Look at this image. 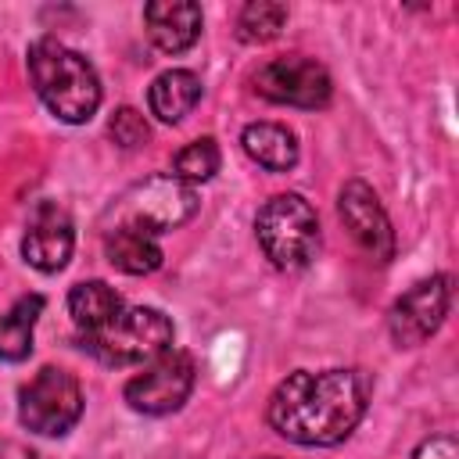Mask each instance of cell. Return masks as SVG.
I'll return each mask as SVG.
<instances>
[{"label":"cell","mask_w":459,"mask_h":459,"mask_svg":"<svg viewBox=\"0 0 459 459\" xmlns=\"http://www.w3.org/2000/svg\"><path fill=\"white\" fill-rule=\"evenodd\" d=\"M201 7L190 0H154L143 7V25L147 39L161 54H183L197 43L201 36Z\"/></svg>","instance_id":"12"},{"label":"cell","mask_w":459,"mask_h":459,"mask_svg":"<svg viewBox=\"0 0 459 459\" xmlns=\"http://www.w3.org/2000/svg\"><path fill=\"white\" fill-rule=\"evenodd\" d=\"M255 90L258 97L273 100V104H290V108H323L330 104L333 82L330 72L312 61V57H273L255 72Z\"/></svg>","instance_id":"7"},{"label":"cell","mask_w":459,"mask_h":459,"mask_svg":"<svg viewBox=\"0 0 459 459\" xmlns=\"http://www.w3.org/2000/svg\"><path fill=\"white\" fill-rule=\"evenodd\" d=\"M219 161H222L219 143H215L212 136H201V140L186 143V147L172 158V176L183 179V183H204V179H212V176L219 172Z\"/></svg>","instance_id":"19"},{"label":"cell","mask_w":459,"mask_h":459,"mask_svg":"<svg viewBox=\"0 0 459 459\" xmlns=\"http://www.w3.org/2000/svg\"><path fill=\"white\" fill-rule=\"evenodd\" d=\"M240 143H244V154L255 165L269 169V172H287V169L298 165V136L280 122H251V126H244Z\"/></svg>","instance_id":"14"},{"label":"cell","mask_w":459,"mask_h":459,"mask_svg":"<svg viewBox=\"0 0 459 459\" xmlns=\"http://www.w3.org/2000/svg\"><path fill=\"white\" fill-rule=\"evenodd\" d=\"M104 251H108V262L118 269V273H129V276H147L161 265V244H158V233L140 226V222H118L108 240H104Z\"/></svg>","instance_id":"13"},{"label":"cell","mask_w":459,"mask_h":459,"mask_svg":"<svg viewBox=\"0 0 459 459\" xmlns=\"http://www.w3.org/2000/svg\"><path fill=\"white\" fill-rule=\"evenodd\" d=\"M287 25V7L273 4V0H255L240 11L237 18V36L244 43H269L280 36V29Z\"/></svg>","instance_id":"18"},{"label":"cell","mask_w":459,"mask_h":459,"mask_svg":"<svg viewBox=\"0 0 459 459\" xmlns=\"http://www.w3.org/2000/svg\"><path fill=\"white\" fill-rule=\"evenodd\" d=\"M337 212H341V222L348 226V233L359 240V247L373 262L394 258V230H391V219L369 183L348 179L337 194Z\"/></svg>","instance_id":"10"},{"label":"cell","mask_w":459,"mask_h":459,"mask_svg":"<svg viewBox=\"0 0 459 459\" xmlns=\"http://www.w3.org/2000/svg\"><path fill=\"white\" fill-rule=\"evenodd\" d=\"M122 305H126L122 294L115 287H108L104 280H82L68 290V316L82 333L104 326Z\"/></svg>","instance_id":"17"},{"label":"cell","mask_w":459,"mask_h":459,"mask_svg":"<svg viewBox=\"0 0 459 459\" xmlns=\"http://www.w3.org/2000/svg\"><path fill=\"white\" fill-rule=\"evenodd\" d=\"M197 100H201V79L190 68H169L147 90L151 115L161 122H183L197 108Z\"/></svg>","instance_id":"15"},{"label":"cell","mask_w":459,"mask_h":459,"mask_svg":"<svg viewBox=\"0 0 459 459\" xmlns=\"http://www.w3.org/2000/svg\"><path fill=\"white\" fill-rule=\"evenodd\" d=\"M194 212H197V197H194L190 183H183L176 176H151L126 197L122 219L140 222L154 233H165V230L183 226Z\"/></svg>","instance_id":"9"},{"label":"cell","mask_w":459,"mask_h":459,"mask_svg":"<svg viewBox=\"0 0 459 459\" xmlns=\"http://www.w3.org/2000/svg\"><path fill=\"white\" fill-rule=\"evenodd\" d=\"M412 459H459V445H455L452 434H434V437L420 441Z\"/></svg>","instance_id":"21"},{"label":"cell","mask_w":459,"mask_h":459,"mask_svg":"<svg viewBox=\"0 0 459 459\" xmlns=\"http://www.w3.org/2000/svg\"><path fill=\"white\" fill-rule=\"evenodd\" d=\"M82 348L104 366L151 362L172 348V319L151 305H122L104 326L82 333Z\"/></svg>","instance_id":"3"},{"label":"cell","mask_w":459,"mask_h":459,"mask_svg":"<svg viewBox=\"0 0 459 459\" xmlns=\"http://www.w3.org/2000/svg\"><path fill=\"white\" fill-rule=\"evenodd\" d=\"M108 133H111V140L118 147L133 151V147H140L147 140V122H143V115L136 108H118L111 115V122H108Z\"/></svg>","instance_id":"20"},{"label":"cell","mask_w":459,"mask_h":459,"mask_svg":"<svg viewBox=\"0 0 459 459\" xmlns=\"http://www.w3.org/2000/svg\"><path fill=\"white\" fill-rule=\"evenodd\" d=\"M194 377H197L194 359L186 351H179V348H169L158 359H151L143 366V373H136L126 384V402H129V409H136L143 416L176 412L190 398Z\"/></svg>","instance_id":"6"},{"label":"cell","mask_w":459,"mask_h":459,"mask_svg":"<svg viewBox=\"0 0 459 459\" xmlns=\"http://www.w3.org/2000/svg\"><path fill=\"white\" fill-rule=\"evenodd\" d=\"M448 305H452V276L448 273H437L423 283H416L412 290H405L394 305H391V316H387V330H391V341L398 348H416L423 344L448 316Z\"/></svg>","instance_id":"8"},{"label":"cell","mask_w":459,"mask_h":459,"mask_svg":"<svg viewBox=\"0 0 459 459\" xmlns=\"http://www.w3.org/2000/svg\"><path fill=\"white\" fill-rule=\"evenodd\" d=\"M75 247V226L57 201H39L22 237V255L39 273H61Z\"/></svg>","instance_id":"11"},{"label":"cell","mask_w":459,"mask_h":459,"mask_svg":"<svg viewBox=\"0 0 459 459\" xmlns=\"http://www.w3.org/2000/svg\"><path fill=\"white\" fill-rule=\"evenodd\" d=\"M82 416V391L79 380L57 366H43L29 384L18 391V420L25 430L39 437L68 434Z\"/></svg>","instance_id":"5"},{"label":"cell","mask_w":459,"mask_h":459,"mask_svg":"<svg viewBox=\"0 0 459 459\" xmlns=\"http://www.w3.org/2000/svg\"><path fill=\"white\" fill-rule=\"evenodd\" d=\"M43 294H25L18 298L4 316H0V362H22L32 351V330L43 312Z\"/></svg>","instance_id":"16"},{"label":"cell","mask_w":459,"mask_h":459,"mask_svg":"<svg viewBox=\"0 0 459 459\" xmlns=\"http://www.w3.org/2000/svg\"><path fill=\"white\" fill-rule=\"evenodd\" d=\"M258 244L276 269H305L319 251V219L301 194H276L255 219Z\"/></svg>","instance_id":"4"},{"label":"cell","mask_w":459,"mask_h":459,"mask_svg":"<svg viewBox=\"0 0 459 459\" xmlns=\"http://www.w3.org/2000/svg\"><path fill=\"white\" fill-rule=\"evenodd\" d=\"M29 79L39 100L68 126H82L100 108V79L97 68L72 47L54 36H39L29 43Z\"/></svg>","instance_id":"2"},{"label":"cell","mask_w":459,"mask_h":459,"mask_svg":"<svg viewBox=\"0 0 459 459\" xmlns=\"http://www.w3.org/2000/svg\"><path fill=\"white\" fill-rule=\"evenodd\" d=\"M369 384L359 369H298L269 398V427L305 448L341 445L362 420Z\"/></svg>","instance_id":"1"}]
</instances>
